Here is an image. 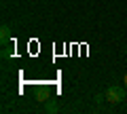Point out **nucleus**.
<instances>
[{"instance_id":"1","label":"nucleus","mask_w":127,"mask_h":114,"mask_svg":"<svg viewBox=\"0 0 127 114\" xmlns=\"http://www.w3.org/2000/svg\"><path fill=\"white\" fill-rule=\"evenodd\" d=\"M104 95H106V99H108L110 104H123L125 97H127V89H123V87H108Z\"/></svg>"},{"instance_id":"4","label":"nucleus","mask_w":127,"mask_h":114,"mask_svg":"<svg viewBox=\"0 0 127 114\" xmlns=\"http://www.w3.org/2000/svg\"><path fill=\"white\" fill-rule=\"evenodd\" d=\"M45 112L47 114H55V112H59V106H57V101H47V106H45Z\"/></svg>"},{"instance_id":"2","label":"nucleus","mask_w":127,"mask_h":114,"mask_svg":"<svg viewBox=\"0 0 127 114\" xmlns=\"http://www.w3.org/2000/svg\"><path fill=\"white\" fill-rule=\"evenodd\" d=\"M32 97L36 101H47L49 99V87H45V85H36V87H32Z\"/></svg>"},{"instance_id":"3","label":"nucleus","mask_w":127,"mask_h":114,"mask_svg":"<svg viewBox=\"0 0 127 114\" xmlns=\"http://www.w3.org/2000/svg\"><path fill=\"white\" fill-rule=\"evenodd\" d=\"M11 36H13V32H11V27L6 25V23H2V27H0V42H2V45H9Z\"/></svg>"},{"instance_id":"6","label":"nucleus","mask_w":127,"mask_h":114,"mask_svg":"<svg viewBox=\"0 0 127 114\" xmlns=\"http://www.w3.org/2000/svg\"><path fill=\"white\" fill-rule=\"evenodd\" d=\"M123 82H125V89H127V74H125V78H123Z\"/></svg>"},{"instance_id":"5","label":"nucleus","mask_w":127,"mask_h":114,"mask_svg":"<svg viewBox=\"0 0 127 114\" xmlns=\"http://www.w3.org/2000/svg\"><path fill=\"white\" fill-rule=\"evenodd\" d=\"M13 57V49H2V59H9Z\"/></svg>"}]
</instances>
